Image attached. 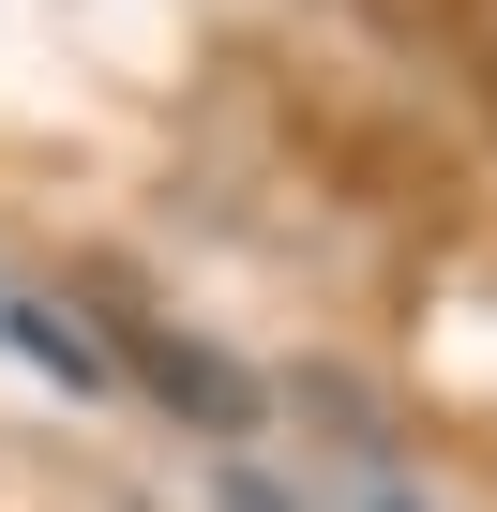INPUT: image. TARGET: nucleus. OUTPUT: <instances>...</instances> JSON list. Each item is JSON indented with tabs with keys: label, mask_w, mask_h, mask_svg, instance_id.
Listing matches in <instances>:
<instances>
[{
	"label": "nucleus",
	"mask_w": 497,
	"mask_h": 512,
	"mask_svg": "<svg viewBox=\"0 0 497 512\" xmlns=\"http://www.w3.org/2000/svg\"><path fill=\"white\" fill-rule=\"evenodd\" d=\"M151 377H166V407H181V422H211V437H241V422L272 407L257 377H241L226 347H196V332H151Z\"/></svg>",
	"instance_id": "f257e3e1"
},
{
	"label": "nucleus",
	"mask_w": 497,
	"mask_h": 512,
	"mask_svg": "<svg viewBox=\"0 0 497 512\" xmlns=\"http://www.w3.org/2000/svg\"><path fill=\"white\" fill-rule=\"evenodd\" d=\"M0 332H16V347L61 377V392H106V332H76L61 302H0Z\"/></svg>",
	"instance_id": "f03ea898"
}]
</instances>
